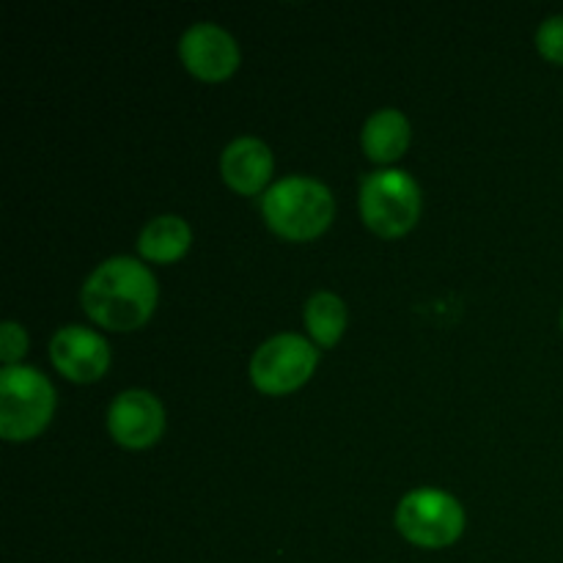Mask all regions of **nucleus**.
<instances>
[{
    "label": "nucleus",
    "mask_w": 563,
    "mask_h": 563,
    "mask_svg": "<svg viewBox=\"0 0 563 563\" xmlns=\"http://www.w3.org/2000/svg\"><path fill=\"white\" fill-rule=\"evenodd\" d=\"M262 212L269 229L284 240L306 242L324 234L333 223V192L308 176H286L264 190Z\"/></svg>",
    "instance_id": "obj_2"
},
{
    "label": "nucleus",
    "mask_w": 563,
    "mask_h": 563,
    "mask_svg": "<svg viewBox=\"0 0 563 563\" xmlns=\"http://www.w3.org/2000/svg\"><path fill=\"white\" fill-rule=\"evenodd\" d=\"M55 412V390L42 372L9 366L0 372V434L22 443L42 432Z\"/></svg>",
    "instance_id": "obj_3"
},
{
    "label": "nucleus",
    "mask_w": 563,
    "mask_h": 563,
    "mask_svg": "<svg viewBox=\"0 0 563 563\" xmlns=\"http://www.w3.org/2000/svg\"><path fill=\"white\" fill-rule=\"evenodd\" d=\"M537 47L553 64H563V14L550 16L539 25Z\"/></svg>",
    "instance_id": "obj_14"
},
{
    "label": "nucleus",
    "mask_w": 563,
    "mask_h": 563,
    "mask_svg": "<svg viewBox=\"0 0 563 563\" xmlns=\"http://www.w3.org/2000/svg\"><path fill=\"white\" fill-rule=\"evenodd\" d=\"M179 55L198 80H225L240 66V47L229 31L212 22H196L179 38Z\"/></svg>",
    "instance_id": "obj_7"
},
{
    "label": "nucleus",
    "mask_w": 563,
    "mask_h": 563,
    "mask_svg": "<svg viewBox=\"0 0 563 563\" xmlns=\"http://www.w3.org/2000/svg\"><path fill=\"white\" fill-rule=\"evenodd\" d=\"M319 363L317 346L295 333H280L264 341L251 361V379L262 394L284 396L311 379Z\"/></svg>",
    "instance_id": "obj_6"
},
{
    "label": "nucleus",
    "mask_w": 563,
    "mask_h": 563,
    "mask_svg": "<svg viewBox=\"0 0 563 563\" xmlns=\"http://www.w3.org/2000/svg\"><path fill=\"white\" fill-rule=\"evenodd\" d=\"M25 350H27L25 330H22L16 322H5L3 328H0V361H3V368L20 366Z\"/></svg>",
    "instance_id": "obj_15"
},
{
    "label": "nucleus",
    "mask_w": 563,
    "mask_h": 563,
    "mask_svg": "<svg viewBox=\"0 0 563 563\" xmlns=\"http://www.w3.org/2000/svg\"><path fill=\"white\" fill-rule=\"evenodd\" d=\"M396 528L418 548H449L465 531V509L443 489H416L396 509Z\"/></svg>",
    "instance_id": "obj_5"
},
{
    "label": "nucleus",
    "mask_w": 563,
    "mask_h": 563,
    "mask_svg": "<svg viewBox=\"0 0 563 563\" xmlns=\"http://www.w3.org/2000/svg\"><path fill=\"white\" fill-rule=\"evenodd\" d=\"M561 328H563V313H561Z\"/></svg>",
    "instance_id": "obj_16"
},
{
    "label": "nucleus",
    "mask_w": 563,
    "mask_h": 563,
    "mask_svg": "<svg viewBox=\"0 0 563 563\" xmlns=\"http://www.w3.org/2000/svg\"><path fill=\"white\" fill-rule=\"evenodd\" d=\"M108 429L124 449H148L163 438L165 412L148 390H124L108 410Z\"/></svg>",
    "instance_id": "obj_8"
},
{
    "label": "nucleus",
    "mask_w": 563,
    "mask_h": 563,
    "mask_svg": "<svg viewBox=\"0 0 563 563\" xmlns=\"http://www.w3.org/2000/svg\"><path fill=\"white\" fill-rule=\"evenodd\" d=\"M410 146V121L401 110L385 108L368 115L363 126V152L379 165H390Z\"/></svg>",
    "instance_id": "obj_11"
},
{
    "label": "nucleus",
    "mask_w": 563,
    "mask_h": 563,
    "mask_svg": "<svg viewBox=\"0 0 563 563\" xmlns=\"http://www.w3.org/2000/svg\"><path fill=\"white\" fill-rule=\"evenodd\" d=\"M80 300L93 322L115 333H130L143 328L157 308V280L146 264L115 256L88 275Z\"/></svg>",
    "instance_id": "obj_1"
},
{
    "label": "nucleus",
    "mask_w": 563,
    "mask_h": 563,
    "mask_svg": "<svg viewBox=\"0 0 563 563\" xmlns=\"http://www.w3.org/2000/svg\"><path fill=\"white\" fill-rule=\"evenodd\" d=\"M361 214L379 236L407 234L421 214V190L407 170L385 168L366 174L361 181Z\"/></svg>",
    "instance_id": "obj_4"
},
{
    "label": "nucleus",
    "mask_w": 563,
    "mask_h": 563,
    "mask_svg": "<svg viewBox=\"0 0 563 563\" xmlns=\"http://www.w3.org/2000/svg\"><path fill=\"white\" fill-rule=\"evenodd\" d=\"M306 328L319 346L339 344L346 328V306L333 291H317L306 302Z\"/></svg>",
    "instance_id": "obj_13"
},
{
    "label": "nucleus",
    "mask_w": 563,
    "mask_h": 563,
    "mask_svg": "<svg viewBox=\"0 0 563 563\" xmlns=\"http://www.w3.org/2000/svg\"><path fill=\"white\" fill-rule=\"evenodd\" d=\"M220 174L231 190L256 196L273 176V152L258 137H236L220 157Z\"/></svg>",
    "instance_id": "obj_10"
},
{
    "label": "nucleus",
    "mask_w": 563,
    "mask_h": 563,
    "mask_svg": "<svg viewBox=\"0 0 563 563\" xmlns=\"http://www.w3.org/2000/svg\"><path fill=\"white\" fill-rule=\"evenodd\" d=\"M190 225L176 214H159V218L148 220L146 229L137 236V251L143 258L154 264H170L181 258L190 247Z\"/></svg>",
    "instance_id": "obj_12"
},
{
    "label": "nucleus",
    "mask_w": 563,
    "mask_h": 563,
    "mask_svg": "<svg viewBox=\"0 0 563 563\" xmlns=\"http://www.w3.org/2000/svg\"><path fill=\"white\" fill-rule=\"evenodd\" d=\"M49 357H53V366L71 383H97L110 366V346L93 330L71 324L53 335Z\"/></svg>",
    "instance_id": "obj_9"
}]
</instances>
